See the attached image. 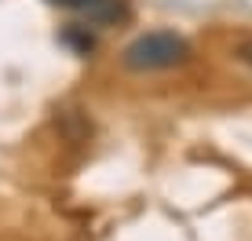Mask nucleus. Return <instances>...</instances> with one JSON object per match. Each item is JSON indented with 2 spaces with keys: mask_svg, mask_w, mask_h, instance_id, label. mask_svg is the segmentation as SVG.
Listing matches in <instances>:
<instances>
[{
  "mask_svg": "<svg viewBox=\"0 0 252 241\" xmlns=\"http://www.w3.org/2000/svg\"><path fill=\"white\" fill-rule=\"evenodd\" d=\"M190 55V44L179 33H168V30H154V33H143L135 37L132 44L125 48L121 62L135 73H154V70H172V66L187 62Z\"/></svg>",
  "mask_w": 252,
  "mask_h": 241,
  "instance_id": "nucleus-1",
  "label": "nucleus"
},
{
  "mask_svg": "<svg viewBox=\"0 0 252 241\" xmlns=\"http://www.w3.org/2000/svg\"><path fill=\"white\" fill-rule=\"evenodd\" d=\"M48 4L81 11V15H88V19H95V22H110V19H117V15H121V7L114 4V0H48Z\"/></svg>",
  "mask_w": 252,
  "mask_h": 241,
  "instance_id": "nucleus-2",
  "label": "nucleus"
}]
</instances>
